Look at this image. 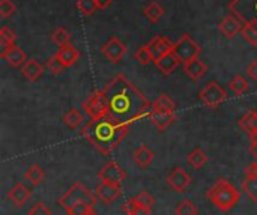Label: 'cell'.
<instances>
[{
    "label": "cell",
    "instance_id": "cell-24",
    "mask_svg": "<svg viewBox=\"0 0 257 215\" xmlns=\"http://www.w3.org/2000/svg\"><path fill=\"white\" fill-rule=\"evenodd\" d=\"M142 12H143V15H145L151 23H158V21L164 17L166 9L163 8L161 3H158V2H151V3H148V5L143 8Z\"/></svg>",
    "mask_w": 257,
    "mask_h": 215
},
{
    "label": "cell",
    "instance_id": "cell-20",
    "mask_svg": "<svg viewBox=\"0 0 257 215\" xmlns=\"http://www.w3.org/2000/svg\"><path fill=\"white\" fill-rule=\"evenodd\" d=\"M184 71L191 80H199L200 77H203L206 74L208 66L199 57H196V59H191V60L184 63Z\"/></svg>",
    "mask_w": 257,
    "mask_h": 215
},
{
    "label": "cell",
    "instance_id": "cell-17",
    "mask_svg": "<svg viewBox=\"0 0 257 215\" xmlns=\"http://www.w3.org/2000/svg\"><path fill=\"white\" fill-rule=\"evenodd\" d=\"M173 44H175V42H172L169 38L160 35V36H155L148 45L151 47V51H152L154 57L158 59V57H161V56H164V54L173 51ZM155 59H154V60H155Z\"/></svg>",
    "mask_w": 257,
    "mask_h": 215
},
{
    "label": "cell",
    "instance_id": "cell-41",
    "mask_svg": "<svg viewBox=\"0 0 257 215\" xmlns=\"http://www.w3.org/2000/svg\"><path fill=\"white\" fill-rule=\"evenodd\" d=\"M27 215H51V209L44 202H36L35 205H32Z\"/></svg>",
    "mask_w": 257,
    "mask_h": 215
},
{
    "label": "cell",
    "instance_id": "cell-36",
    "mask_svg": "<svg viewBox=\"0 0 257 215\" xmlns=\"http://www.w3.org/2000/svg\"><path fill=\"white\" fill-rule=\"evenodd\" d=\"M241 35L251 44V45H257V23L253 24H244Z\"/></svg>",
    "mask_w": 257,
    "mask_h": 215
},
{
    "label": "cell",
    "instance_id": "cell-25",
    "mask_svg": "<svg viewBox=\"0 0 257 215\" xmlns=\"http://www.w3.org/2000/svg\"><path fill=\"white\" fill-rule=\"evenodd\" d=\"M62 121H63V124L68 127V128H71V130H77L81 124H83V115L80 113V110H77V109H72V110H69L63 118H62Z\"/></svg>",
    "mask_w": 257,
    "mask_h": 215
},
{
    "label": "cell",
    "instance_id": "cell-22",
    "mask_svg": "<svg viewBox=\"0 0 257 215\" xmlns=\"http://www.w3.org/2000/svg\"><path fill=\"white\" fill-rule=\"evenodd\" d=\"M239 127H241L251 139H254L257 136V110H250V112H247V113L241 118Z\"/></svg>",
    "mask_w": 257,
    "mask_h": 215
},
{
    "label": "cell",
    "instance_id": "cell-9",
    "mask_svg": "<svg viewBox=\"0 0 257 215\" xmlns=\"http://www.w3.org/2000/svg\"><path fill=\"white\" fill-rule=\"evenodd\" d=\"M128 48L126 45L116 36H113L111 39H108L102 47H101V53L102 56L110 60L111 63H117L123 59V56L126 54Z\"/></svg>",
    "mask_w": 257,
    "mask_h": 215
},
{
    "label": "cell",
    "instance_id": "cell-10",
    "mask_svg": "<svg viewBox=\"0 0 257 215\" xmlns=\"http://www.w3.org/2000/svg\"><path fill=\"white\" fill-rule=\"evenodd\" d=\"M98 178L101 179V182H110V184L120 185L126 179V172L116 161H108L98 172Z\"/></svg>",
    "mask_w": 257,
    "mask_h": 215
},
{
    "label": "cell",
    "instance_id": "cell-38",
    "mask_svg": "<svg viewBox=\"0 0 257 215\" xmlns=\"http://www.w3.org/2000/svg\"><path fill=\"white\" fill-rule=\"evenodd\" d=\"M45 66H47V69H48L51 74H60V72L65 69V65L60 62V59H59L56 54H54V56H51V57L47 60Z\"/></svg>",
    "mask_w": 257,
    "mask_h": 215
},
{
    "label": "cell",
    "instance_id": "cell-32",
    "mask_svg": "<svg viewBox=\"0 0 257 215\" xmlns=\"http://www.w3.org/2000/svg\"><path fill=\"white\" fill-rule=\"evenodd\" d=\"M134 57H136V60H139V63H142V65H148L149 62H154V54H152V51H151V47L149 45H142L137 51H136V54H134Z\"/></svg>",
    "mask_w": 257,
    "mask_h": 215
},
{
    "label": "cell",
    "instance_id": "cell-27",
    "mask_svg": "<svg viewBox=\"0 0 257 215\" xmlns=\"http://www.w3.org/2000/svg\"><path fill=\"white\" fill-rule=\"evenodd\" d=\"M208 160H209V158H208L206 152H203L200 148L194 149V151L188 155V158H187L188 164L193 166L194 169H202V167L208 163Z\"/></svg>",
    "mask_w": 257,
    "mask_h": 215
},
{
    "label": "cell",
    "instance_id": "cell-21",
    "mask_svg": "<svg viewBox=\"0 0 257 215\" xmlns=\"http://www.w3.org/2000/svg\"><path fill=\"white\" fill-rule=\"evenodd\" d=\"M21 74L26 77L29 81H36L42 74H44V66L36 60V59H29L23 66H21Z\"/></svg>",
    "mask_w": 257,
    "mask_h": 215
},
{
    "label": "cell",
    "instance_id": "cell-47",
    "mask_svg": "<svg viewBox=\"0 0 257 215\" xmlns=\"http://www.w3.org/2000/svg\"><path fill=\"white\" fill-rule=\"evenodd\" d=\"M250 151H251V154L257 158V142H254V140H251V148H250Z\"/></svg>",
    "mask_w": 257,
    "mask_h": 215
},
{
    "label": "cell",
    "instance_id": "cell-2",
    "mask_svg": "<svg viewBox=\"0 0 257 215\" xmlns=\"http://www.w3.org/2000/svg\"><path fill=\"white\" fill-rule=\"evenodd\" d=\"M128 130L130 125L119 124L108 115H104L101 118L90 119L80 133L96 151L102 155H108L126 137Z\"/></svg>",
    "mask_w": 257,
    "mask_h": 215
},
{
    "label": "cell",
    "instance_id": "cell-37",
    "mask_svg": "<svg viewBox=\"0 0 257 215\" xmlns=\"http://www.w3.org/2000/svg\"><path fill=\"white\" fill-rule=\"evenodd\" d=\"M95 214V209H93V205H89L86 202H81L78 205H75L74 208H71L68 211V215H93Z\"/></svg>",
    "mask_w": 257,
    "mask_h": 215
},
{
    "label": "cell",
    "instance_id": "cell-19",
    "mask_svg": "<svg viewBox=\"0 0 257 215\" xmlns=\"http://www.w3.org/2000/svg\"><path fill=\"white\" fill-rule=\"evenodd\" d=\"M56 56L60 59V62L65 65V68H69L72 66L74 63H77V60L80 59V53L78 50L72 45V44H68V45H63L57 50Z\"/></svg>",
    "mask_w": 257,
    "mask_h": 215
},
{
    "label": "cell",
    "instance_id": "cell-28",
    "mask_svg": "<svg viewBox=\"0 0 257 215\" xmlns=\"http://www.w3.org/2000/svg\"><path fill=\"white\" fill-rule=\"evenodd\" d=\"M44 176H45V173H44V170L39 167V166H30L26 172H24V179L26 181H29L32 185H39L42 181H44Z\"/></svg>",
    "mask_w": 257,
    "mask_h": 215
},
{
    "label": "cell",
    "instance_id": "cell-40",
    "mask_svg": "<svg viewBox=\"0 0 257 215\" xmlns=\"http://www.w3.org/2000/svg\"><path fill=\"white\" fill-rule=\"evenodd\" d=\"M17 11L15 5L12 0H0V17L2 18H9L11 15H14Z\"/></svg>",
    "mask_w": 257,
    "mask_h": 215
},
{
    "label": "cell",
    "instance_id": "cell-45",
    "mask_svg": "<svg viewBox=\"0 0 257 215\" xmlns=\"http://www.w3.org/2000/svg\"><path fill=\"white\" fill-rule=\"evenodd\" d=\"M245 175H257V160L245 169Z\"/></svg>",
    "mask_w": 257,
    "mask_h": 215
},
{
    "label": "cell",
    "instance_id": "cell-30",
    "mask_svg": "<svg viewBox=\"0 0 257 215\" xmlns=\"http://www.w3.org/2000/svg\"><path fill=\"white\" fill-rule=\"evenodd\" d=\"M152 109H160V110H169V112H175V109H176V104H175V101L172 99V98H169L166 93H163V95H160L155 101H154V104H152Z\"/></svg>",
    "mask_w": 257,
    "mask_h": 215
},
{
    "label": "cell",
    "instance_id": "cell-1",
    "mask_svg": "<svg viewBox=\"0 0 257 215\" xmlns=\"http://www.w3.org/2000/svg\"><path fill=\"white\" fill-rule=\"evenodd\" d=\"M102 90L107 98V115L116 122L131 125L143 118H149L152 104L125 75H116Z\"/></svg>",
    "mask_w": 257,
    "mask_h": 215
},
{
    "label": "cell",
    "instance_id": "cell-13",
    "mask_svg": "<svg viewBox=\"0 0 257 215\" xmlns=\"http://www.w3.org/2000/svg\"><path fill=\"white\" fill-rule=\"evenodd\" d=\"M242 27H244V23L233 14L226 15L218 24V30L229 39L233 38L235 35H238L242 30Z\"/></svg>",
    "mask_w": 257,
    "mask_h": 215
},
{
    "label": "cell",
    "instance_id": "cell-18",
    "mask_svg": "<svg viewBox=\"0 0 257 215\" xmlns=\"http://www.w3.org/2000/svg\"><path fill=\"white\" fill-rule=\"evenodd\" d=\"M30 196H32L30 190H29L24 184H21V182L15 184V185L9 190V193H8L9 200H11L15 206H18V208H21L24 203H27V200L30 199Z\"/></svg>",
    "mask_w": 257,
    "mask_h": 215
},
{
    "label": "cell",
    "instance_id": "cell-26",
    "mask_svg": "<svg viewBox=\"0 0 257 215\" xmlns=\"http://www.w3.org/2000/svg\"><path fill=\"white\" fill-rule=\"evenodd\" d=\"M242 191L248 196L250 200L257 202V175H247L242 182Z\"/></svg>",
    "mask_w": 257,
    "mask_h": 215
},
{
    "label": "cell",
    "instance_id": "cell-5",
    "mask_svg": "<svg viewBox=\"0 0 257 215\" xmlns=\"http://www.w3.org/2000/svg\"><path fill=\"white\" fill-rule=\"evenodd\" d=\"M200 51H202L200 45H199L190 35H187V33L182 35V36L173 44V53L176 54V57H178L182 63H185V62H188V60H191V59L199 57Z\"/></svg>",
    "mask_w": 257,
    "mask_h": 215
},
{
    "label": "cell",
    "instance_id": "cell-33",
    "mask_svg": "<svg viewBox=\"0 0 257 215\" xmlns=\"http://www.w3.org/2000/svg\"><path fill=\"white\" fill-rule=\"evenodd\" d=\"M15 41H17V36L15 33L8 29V27H2L0 29V44H2V50L11 47V45H15Z\"/></svg>",
    "mask_w": 257,
    "mask_h": 215
},
{
    "label": "cell",
    "instance_id": "cell-11",
    "mask_svg": "<svg viewBox=\"0 0 257 215\" xmlns=\"http://www.w3.org/2000/svg\"><path fill=\"white\" fill-rule=\"evenodd\" d=\"M190 184H191V178L182 167H175L167 176V185L176 193H184Z\"/></svg>",
    "mask_w": 257,
    "mask_h": 215
},
{
    "label": "cell",
    "instance_id": "cell-3",
    "mask_svg": "<svg viewBox=\"0 0 257 215\" xmlns=\"http://www.w3.org/2000/svg\"><path fill=\"white\" fill-rule=\"evenodd\" d=\"M208 199L217 209L226 212L235 208V205L241 199V193L229 181L218 179L214 187L208 190Z\"/></svg>",
    "mask_w": 257,
    "mask_h": 215
},
{
    "label": "cell",
    "instance_id": "cell-42",
    "mask_svg": "<svg viewBox=\"0 0 257 215\" xmlns=\"http://www.w3.org/2000/svg\"><path fill=\"white\" fill-rule=\"evenodd\" d=\"M137 206H139V205H137L136 199L133 197V199H130V200H128V202H126L125 205H123V211H125V212H126L128 215H131V214H133V211H134V209H136Z\"/></svg>",
    "mask_w": 257,
    "mask_h": 215
},
{
    "label": "cell",
    "instance_id": "cell-4",
    "mask_svg": "<svg viewBox=\"0 0 257 215\" xmlns=\"http://www.w3.org/2000/svg\"><path fill=\"white\" fill-rule=\"evenodd\" d=\"M86 202L89 205H95L96 203V197L80 182L72 184V187L59 199V205L68 212L71 208H74L75 205Z\"/></svg>",
    "mask_w": 257,
    "mask_h": 215
},
{
    "label": "cell",
    "instance_id": "cell-46",
    "mask_svg": "<svg viewBox=\"0 0 257 215\" xmlns=\"http://www.w3.org/2000/svg\"><path fill=\"white\" fill-rule=\"evenodd\" d=\"M111 3H113V0H96V5H98L99 9H105V8H108Z\"/></svg>",
    "mask_w": 257,
    "mask_h": 215
},
{
    "label": "cell",
    "instance_id": "cell-48",
    "mask_svg": "<svg viewBox=\"0 0 257 215\" xmlns=\"http://www.w3.org/2000/svg\"><path fill=\"white\" fill-rule=\"evenodd\" d=\"M251 140H254V142H257V136H256V137H254V139H251Z\"/></svg>",
    "mask_w": 257,
    "mask_h": 215
},
{
    "label": "cell",
    "instance_id": "cell-8",
    "mask_svg": "<svg viewBox=\"0 0 257 215\" xmlns=\"http://www.w3.org/2000/svg\"><path fill=\"white\" fill-rule=\"evenodd\" d=\"M83 109L92 119L107 115V98H105L104 90L101 89V90H96L95 93H92L83 104Z\"/></svg>",
    "mask_w": 257,
    "mask_h": 215
},
{
    "label": "cell",
    "instance_id": "cell-16",
    "mask_svg": "<svg viewBox=\"0 0 257 215\" xmlns=\"http://www.w3.org/2000/svg\"><path fill=\"white\" fill-rule=\"evenodd\" d=\"M154 63H155V66H157V69L160 72H163L164 75H170L178 68V65L181 63V60L176 57V54L173 51H170V53H167V54L155 59Z\"/></svg>",
    "mask_w": 257,
    "mask_h": 215
},
{
    "label": "cell",
    "instance_id": "cell-39",
    "mask_svg": "<svg viewBox=\"0 0 257 215\" xmlns=\"http://www.w3.org/2000/svg\"><path fill=\"white\" fill-rule=\"evenodd\" d=\"M134 199H136V202H137L139 206L149 208V209H152V206H154V197L151 196L149 191H140Z\"/></svg>",
    "mask_w": 257,
    "mask_h": 215
},
{
    "label": "cell",
    "instance_id": "cell-34",
    "mask_svg": "<svg viewBox=\"0 0 257 215\" xmlns=\"http://www.w3.org/2000/svg\"><path fill=\"white\" fill-rule=\"evenodd\" d=\"M176 215H197V206L191 202V200H182L178 203L176 209H175Z\"/></svg>",
    "mask_w": 257,
    "mask_h": 215
},
{
    "label": "cell",
    "instance_id": "cell-44",
    "mask_svg": "<svg viewBox=\"0 0 257 215\" xmlns=\"http://www.w3.org/2000/svg\"><path fill=\"white\" fill-rule=\"evenodd\" d=\"M131 215H152L151 212V209L149 208H143V206H137L134 211H133V214Z\"/></svg>",
    "mask_w": 257,
    "mask_h": 215
},
{
    "label": "cell",
    "instance_id": "cell-35",
    "mask_svg": "<svg viewBox=\"0 0 257 215\" xmlns=\"http://www.w3.org/2000/svg\"><path fill=\"white\" fill-rule=\"evenodd\" d=\"M77 8H78V11H80L83 15H86V17L95 14L96 9H99L98 5H96V0H78V2H77Z\"/></svg>",
    "mask_w": 257,
    "mask_h": 215
},
{
    "label": "cell",
    "instance_id": "cell-29",
    "mask_svg": "<svg viewBox=\"0 0 257 215\" xmlns=\"http://www.w3.org/2000/svg\"><path fill=\"white\" fill-rule=\"evenodd\" d=\"M248 87H250L248 80H247L244 75H241V74L235 75V77L232 78V81H230V89H232V92H233L235 95H242V93H245V92L248 90Z\"/></svg>",
    "mask_w": 257,
    "mask_h": 215
},
{
    "label": "cell",
    "instance_id": "cell-12",
    "mask_svg": "<svg viewBox=\"0 0 257 215\" xmlns=\"http://www.w3.org/2000/svg\"><path fill=\"white\" fill-rule=\"evenodd\" d=\"M175 119H176L175 112H169V110L152 109V112L149 115V121L158 131H166L175 122Z\"/></svg>",
    "mask_w": 257,
    "mask_h": 215
},
{
    "label": "cell",
    "instance_id": "cell-31",
    "mask_svg": "<svg viewBox=\"0 0 257 215\" xmlns=\"http://www.w3.org/2000/svg\"><path fill=\"white\" fill-rule=\"evenodd\" d=\"M51 39H53V42L57 44L59 47H63V45L71 44V35H69L63 27H57V29L53 32Z\"/></svg>",
    "mask_w": 257,
    "mask_h": 215
},
{
    "label": "cell",
    "instance_id": "cell-23",
    "mask_svg": "<svg viewBox=\"0 0 257 215\" xmlns=\"http://www.w3.org/2000/svg\"><path fill=\"white\" fill-rule=\"evenodd\" d=\"M154 151L148 146V145H140L136 151H134V160H136V163L140 166V167H143V169H146V167H149L151 166V163L154 161Z\"/></svg>",
    "mask_w": 257,
    "mask_h": 215
},
{
    "label": "cell",
    "instance_id": "cell-14",
    "mask_svg": "<svg viewBox=\"0 0 257 215\" xmlns=\"http://www.w3.org/2000/svg\"><path fill=\"white\" fill-rule=\"evenodd\" d=\"M96 197L102 200L104 203H113L119 194H120V185L117 184H110V182H101L96 187Z\"/></svg>",
    "mask_w": 257,
    "mask_h": 215
},
{
    "label": "cell",
    "instance_id": "cell-15",
    "mask_svg": "<svg viewBox=\"0 0 257 215\" xmlns=\"http://www.w3.org/2000/svg\"><path fill=\"white\" fill-rule=\"evenodd\" d=\"M0 56L14 68H18V66H23L26 62H27V57H26V53L18 47V45H11L5 50H2Z\"/></svg>",
    "mask_w": 257,
    "mask_h": 215
},
{
    "label": "cell",
    "instance_id": "cell-6",
    "mask_svg": "<svg viewBox=\"0 0 257 215\" xmlns=\"http://www.w3.org/2000/svg\"><path fill=\"white\" fill-rule=\"evenodd\" d=\"M229 9L244 24L257 23V0H232Z\"/></svg>",
    "mask_w": 257,
    "mask_h": 215
},
{
    "label": "cell",
    "instance_id": "cell-7",
    "mask_svg": "<svg viewBox=\"0 0 257 215\" xmlns=\"http://www.w3.org/2000/svg\"><path fill=\"white\" fill-rule=\"evenodd\" d=\"M200 99H202V102L206 107L217 109V107H220L227 99V93H226V90L220 84H217L215 81H211L200 92Z\"/></svg>",
    "mask_w": 257,
    "mask_h": 215
},
{
    "label": "cell",
    "instance_id": "cell-43",
    "mask_svg": "<svg viewBox=\"0 0 257 215\" xmlns=\"http://www.w3.org/2000/svg\"><path fill=\"white\" fill-rule=\"evenodd\" d=\"M247 75H248L251 80H257V60H254L253 63L248 65V68H247Z\"/></svg>",
    "mask_w": 257,
    "mask_h": 215
}]
</instances>
